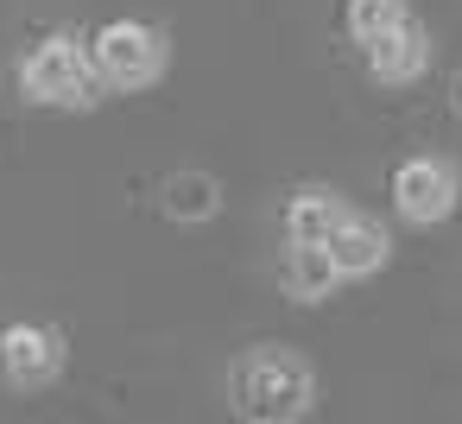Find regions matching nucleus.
<instances>
[{
	"label": "nucleus",
	"instance_id": "1",
	"mask_svg": "<svg viewBox=\"0 0 462 424\" xmlns=\"http://www.w3.org/2000/svg\"><path fill=\"white\" fill-rule=\"evenodd\" d=\"M222 399L241 424H304L323 405V373L291 342H254L228 361Z\"/></svg>",
	"mask_w": 462,
	"mask_h": 424
},
{
	"label": "nucleus",
	"instance_id": "2",
	"mask_svg": "<svg viewBox=\"0 0 462 424\" xmlns=\"http://www.w3.org/2000/svg\"><path fill=\"white\" fill-rule=\"evenodd\" d=\"M14 83L32 108H51V115H89L108 102L102 77H96V58H89V39L58 26V32H39L20 64H14Z\"/></svg>",
	"mask_w": 462,
	"mask_h": 424
},
{
	"label": "nucleus",
	"instance_id": "3",
	"mask_svg": "<svg viewBox=\"0 0 462 424\" xmlns=\"http://www.w3.org/2000/svg\"><path fill=\"white\" fill-rule=\"evenodd\" d=\"M89 58H96V77L108 96H140V89H159L165 70H171V32L152 26V20H108L89 32Z\"/></svg>",
	"mask_w": 462,
	"mask_h": 424
},
{
	"label": "nucleus",
	"instance_id": "4",
	"mask_svg": "<svg viewBox=\"0 0 462 424\" xmlns=\"http://www.w3.org/2000/svg\"><path fill=\"white\" fill-rule=\"evenodd\" d=\"M386 197H393V216L405 228H443L462 209V165L449 152H411L393 165Z\"/></svg>",
	"mask_w": 462,
	"mask_h": 424
},
{
	"label": "nucleus",
	"instance_id": "5",
	"mask_svg": "<svg viewBox=\"0 0 462 424\" xmlns=\"http://www.w3.org/2000/svg\"><path fill=\"white\" fill-rule=\"evenodd\" d=\"M70 373V336L45 317L0 323V386L7 392H51Z\"/></svg>",
	"mask_w": 462,
	"mask_h": 424
},
{
	"label": "nucleus",
	"instance_id": "6",
	"mask_svg": "<svg viewBox=\"0 0 462 424\" xmlns=\"http://www.w3.org/2000/svg\"><path fill=\"white\" fill-rule=\"evenodd\" d=\"M430 58H437V45H430V26H424L418 14H405L399 26H386L380 39L361 45V64H367V77H374L380 89H411V83H424V77H430Z\"/></svg>",
	"mask_w": 462,
	"mask_h": 424
},
{
	"label": "nucleus",
	"instance_id": "7",
	"mask_svg": "<svg viewBox=\"0 0 462 424\" xmlns=\"http://www.w3.org/2000/svg\"><path fill=\"white\" fill-rule=\"evenodd\" d=\"M323 247H329V260H336L342 285H361V279L386 272V260H393V228H386V216H374V209H355V203H348Z\"/></svg>",
	"mask_w": 462,
	"mask_h": 424
},
{
	"label": "nucleus",
	"instance_id": "8",
	"mask_svg": "<svg viewBox=\"0 0 462 424\" xmlns=\"http://www.w3.org/2000/svg\"><path fill=\"white\" fill-rule=\"evenodd\" d=\"M273 279H279V291H285L291 304H304V310L329 304V298H336V285H342V272H336V260H329V247H323V241H285V247H279Z\"/></svg>",
	"mask_w": 462,
	"mask_h": 424
},
{
	"label": "nucleus",
	"instance_id": "9",
	"mask_svg": "<svg viewBox=\"0 0 462 424\" xmlns=\"http://www.w3.org/2000/svg\"><path fill=\"white\" fill-rule=\"evenodd\" d=\"M342 209H348V197L336 184H298L279 209V241H329Z\"/></svg>",
	"mask_w": 462,
	"mask_h": 424
},
{
	"label": "nucleus",
	"instance_id": "10",
	"mask_svg": "<svg viewBox=\"0 0 462 424\" xmlns=\"http://www.w3.org/2000/svg\"><path fill=\"white\" fill-rule=\"evenodd\" d=\"M159 209L178 228H203V222L222 216V178H209V171H171L159 184Z\"/></svg>",
	"mask_w": 462,
	"mask_h": 424
},
{
	"label": "nucleus",
	"instance_id": "11",
	"mask_svg": "<svg viewBox=\"0 0 462 424\" xmlns=\"http://www.w3.org/2000/svg\"><path fill=\"white\" fill-rule=\"evenodd\" d=\"M405 14H411V0H342V32H348V45H367L386 26H399Z\"/></svg>",
	"mask_w": 462,
	"mask_h": 424
},
{
	"label": "nucleus",
	"instance_id": "12",
	"mask_svg": "<svg viewBox=\"0 0 462 424\" xmlns=\"http://www.w3.org/2000/svg\"><path fill=\"white\" fill-rule=\"evenodd\" d=\"M456 115H462V83H456Z\"/></svg>",
	"mask_w": 462,
	"mask_h": 424
}]
</instances>
